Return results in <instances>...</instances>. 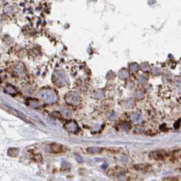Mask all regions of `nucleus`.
Returning <instances> with one entry per match:
<instances>
[{"label": "nucleus", "mask_w": 181, "mask_h": 181, "mask_svg": "<svg viewBox=\"0 0 181 181\" xmlns=\"http://www.w3.org/2000/svg\"><path fill=\"white\" fill-rule=\"evenodd\" d=\"M168 156V153L163 150H158V151H153L150 153V157L152 159L157 161H162L165 160Z\"/></svg>", "instance_id": "obj_1"}, {"label": "nucleus", "mask_w": 181, "mask_h": 181, "mask_svg": "<svg viewBox=\"0 0 181 181\" xmlns=\"http://www.w3.org/2000/svg\"><path fill=\"white\" fill-rule=\"evenodd\" d=\"M150 165L146 164H137L134 166V168L138 171H147L149 170Z\"/></svg>", "instance_id": "obj_2"}, {"label": "nucleus", "mask_w": 181, "mask_h": 181, "mask_svg": "<svg viewBox=\"0 0 181 181\" xmlns=\"http://www.w3.org/2000/svg\"><path fill=\"white\" fill-rule=\"evenodd\" d=\"M102 150V149L100 148H97V147H91L87 148L86 151L88 152V153L90 154H96V153H99Z\"/></svg>", "instance_id": "obj_3"}, {"label": "nucleus", "mask_w": 181, "mask_h": 181, "mask_svg": "<svg viewBox=\"0 0 181 181\" xmlns=\"http://www.w3.org/2000/svg\"><path fill=\"white\" fill-rule=\"evenodd\" d=\"M8 155L10 157H16L18 154V148H10V149L8 150Z\"/></svg>", "instance_id": "obj_4"}, {"label": "nucleus", "mask_w": 181, "mask_h": 181, "mask_svg": "<svg viewBox=\"0 0 181 181\" xmlns=\"http://www.w3.org/2000/svg\"><path fill=\"white\" fill-rule=\"evenodd\" d=\"M51 149H52V153H58L61 151V146L57 144H52V146H51Z\"/></svg>", "instance_id": "obj_5"}, {"label": "nucleus", "mask_w": 181, "mask_h": 181, "mask_svg": "<svg viewBox=\"0 0 181 181\" xmlns=\"http://www.w3.org/2000/svg\"><path fill=\"white\" fill-rule=\"evenodd\" d=\"M163 181H179V178L176 176H170L165 177L163 179Z\"/></svg>", "instance_id": "obj_6"}, {"label": "nucleus", "mask_w": 181, "mask_h": 181, "mask_svg": "<svg viewBox=\"0 0 181 181\" xmlns=\"http://www.w3.org/2000/svg\"><path fill=\"white\" fill-rule=\"evenodd\" d=\"M180 171H181V166H180Z\"/></svg>", "instance_id": "obj_7"}]
</instances>
